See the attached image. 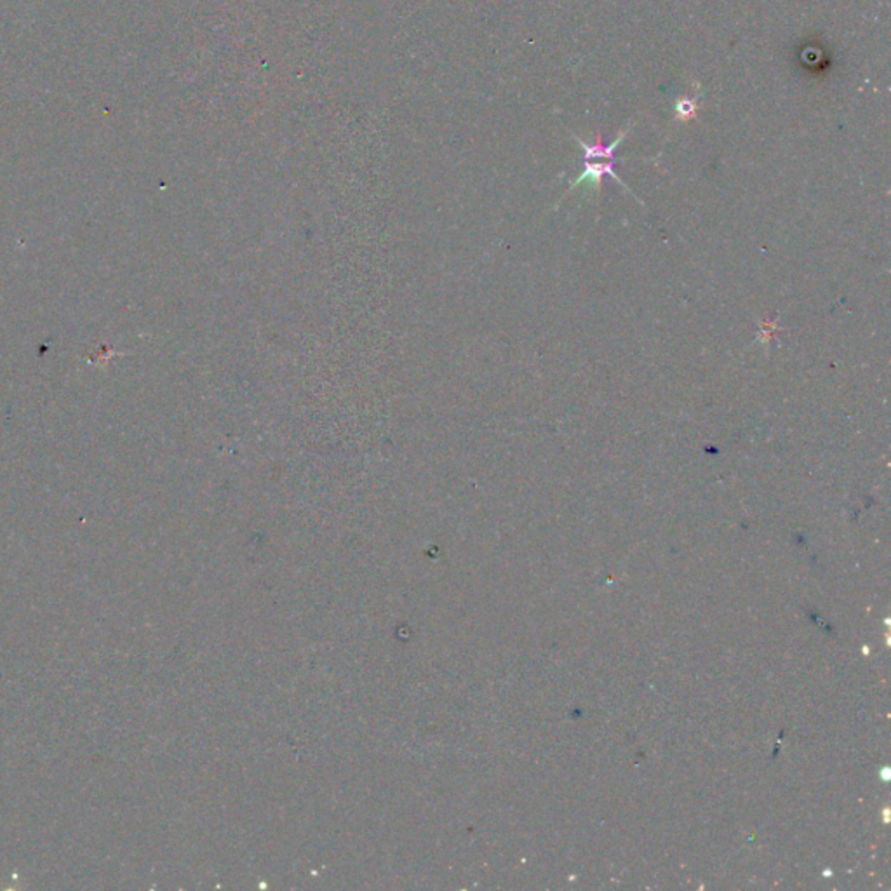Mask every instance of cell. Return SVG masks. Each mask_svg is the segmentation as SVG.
I'll return each instance as SVG.
<instances>
[{
    "label": "cell",
    "instance_id": "obj_2",
    "mask_svg": "<svg viewBox=\"0 0 891 891\" xmlns=\"http://www.w3.org/2000/svg\"><path fill=\"white\" fill-rule=\"evenodd\" d=\"M675 112H677L679 119L686 121V119H690V117L695 115L697 108H695V105L690 99H681V101L675 103Z\"/></svg>",
    "mask_w": 891,
    "mask_h": 891
},
{
    "label": "cell",
    "instance_id": "obj_1",
    "mask_svg": "<svg viewBox=\"0 0 891 891\" xmlns=\"http://www.w3.org/2000/svg\"><path fill=\"white\" fill-rule=\"evenodd\" d=\"M627 132H629V129L622 131L618 134V138H615L609 145H603L601 138H598V141L592 143V145L587 143V141H583L581 138H576L578 145L583 150L585 169H583V173L572 183V191H574L576 187H583V185L592 187L596 191L601 185V182H603L605 176H611L618 183H622L620 178L615 174L613 165H615V150L622 143V140L627 136Z\"/></svg>",
    "mask_w": 891,
    "mask_h": 891
}]
</instances>
